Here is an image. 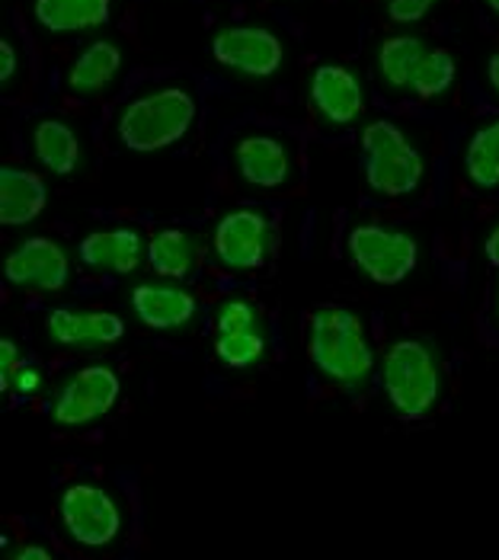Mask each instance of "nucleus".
I'll return each instance as SVG.
<instances>
[{
    "label": "nucleus",
    "instance_id": "nucleus-27",
    "mask_svg": "<svg viewBox=\"0 0 499 560\" xmlns=\"http://www.w3.org/2000/svg\"><path fill=\"white\" fill-rule=\"evenodd\" d=\"M42 385H45V375H42L39 365H20L10 378V388L16 390L20 397H33L39 394Z\"/></svg>",
    "mask_w": 499,
    "mask_h": 560
},
{
    "label": "nucleus",
    "instance_id": "nucleus-11",
    "mask_svg": "<svg viewBox=\"0 0 499 560\" xmlns=\"http://www.w3.org/2000/svg\"><path fill=\"white\" fill-rule=\"evenodd\" d=\"M48 340L68 349H103L119 343L125 337V320L116 311H78V307H55L45 317Z\"/></svg>",
    "mask_w": 499,
    "mask_h": 560
},
{
    "label": "nucleus",
    "instance_id": "nucleus-6",
    "mask_svg": "<svg viewBox=\"0 0 499 560\" xmlns=\"http://www.w3.org/2000/svg\"><path fill=\"white\" fill-rule=\"evenodd\" d=\"M58 518L81 548H109L123 532V510L100 483H71L58 500Z\"/></svg>",
    "mask_w": 499,
    "mask_h": 560
},
{
    "label": "nucleus",
    "instance_id": "nucleus-29",
    "mask_svg": "<svg viewBox=\"0 0 499 560\" xmlns=\"http://www.w3.org/2000/svg\"><path fill=\"white\" fill-rule=\"evenodd\" d=\"M16 68H20V61H16V48H13V43L0 39V84L3 86L13 84Z\"/></svg>",
    "mask_w": 499,
    "mask_h": 560
},
{
    "label": "nucleus",
    "instance_id": "nucleus-17",
    "mask_svg": "<svg viewBox=\"0 0 499 560\" xmlns=\"http://www.w3.org/2000/svg\"><path fill=\"white\" fill-rule=\"evenodd\" d=\"M33 16L48 33H90L109 23L113 0H33Z\"/></svg>",
    "mask_w": 499,
    "mask_h": 560
},
{
    "label": "nucleus",
    "instance_id": "nucleus-10",
    "mask_svg": "<svg viewBox=\"0 0 499 560\" xmlns=\"http://www.w3.org/2000/svg\"><path fill=\"white\" fill-rule=\"evenodd\" d=\"M211 247H214L218 262L228 269H237V272L259 269L269 254V221L259 212L234 209L214 224Z\"/></svg>",
    "mask_w": 499,
    "mask_h": 560
},
{
    "label": "nucleus",
    "instance_id": "nucleus-23",
    "mask_svg": "<svg viewBox=\"0 0 499 560\" xmlns=\"http://www.w3.org/2000/svg\"><path fill=\"white\" fill-rule=\"evenodd\" d=\"M457 65L452 58V51L445 48H429L422 55V61L416 65L414 81H410V93H416L419 100H432V96H442L449 86L455 84Z\"/></svg>",
    "mask_w": 499,
    "mask_h": 560
},
{
    "label": "nucleus",
    "instance_id": "nucleus-33",
    "mask_svg": "<svg viewBox=\"0 0 499 560\" xmlns=\"http://www.w3.org/2000/svg\"><path fill=\"white\" fill-rule=\"evenodd\" d=\"M487 7H490L494 13H499V0H487Z\"/></svg>",
    "mask_w": 499,
    "mask_h": 560
},
{
    "label": "nucleus",
    "instance_id": "nucleus-3",
    "mask_svg": "<svg viewBox=\"0 0 499 560\" xmlns=\"http://www.w3.org/2000/svg\"><path fill=\"white\" fill-rule=\"evenodd\" d=\"M359 144L365 161V183L372 192L384 199L414 196L426 176V164L407 131L391 119H374L362 129Z\"/></svg>",
    "mask_w": 499,
    "mask_h": 560
},
{
    "label": "nucleus",
    "instance_id": "nucleus-1",
    "mask_svg": "<svg viewBox=\"0 0 499 560\" xmlns=\"http://www.w3.org/2000/svg\"><path fill=\"white\" fill-rule=\"evenodd\" d=\"M307 359L343 388H359L372 378L374 349L362 320L336 304H324L307 324Z\"/></svg>",
    "mask_w": 499,
    "mask_h": 560
},
{
    "label": "nucleus",
    "instance_id": "nucleus-20",
    "mask_svg": "<svg viewBox=\"0 0 499 560\" xmlns=\"http://www.w3.org/2000/svg\"><path fill=\"white\" fill-rule=\"evenodd\" d=\"M199 259V244L189 231L179 228H161L148 241V266L161 279H186Z\"/></svg>",
    "mask_w": 499,
    "mask_h": 560
},
{
    "label": "nucleus",
    "instance_id": "nucleus-22",
    "mask_svg": "<svg viewBox=\"0 0 499 560\" xmlns=\"http://www.w3.org/2000/svg\"><path fill=\"white\" fill-rule=\"evenodd\" d=\"M464 173L467 179L490 192L499 186V122L480 126L464 144Z\"/></svg>",
    "mask_w": 499,
    "mask_h": 560
},
{
    "label": "nucleus",
    "instance_id": "nucleus-2",
    "mask_svg": "<svg viewBox=\"0 0 499 560\" xmlns=\"http://www.w3.org/2000/svg\"><path fill=\"white\" fill-rule=\"evenodd\" d=\"M199 103L186 86H158L125 103L116 135L128 151L154 154L183 141L196 126Z\"/></svg>",
    "mask_w": 499,
    "mask_h": 560
},
{
    "label": "nucleus",
    "instance_id": "nucleus-19",
    "mask_svg": "<svg viewBox=\"0 0 499 560\" xmlns=\"http://www.w3.org/2000/svg\"><path fill=\"white\" fill-rule=\"evenodd\" d=\"M33 154L42 167L55 176H71L81 164V141L74 129L61 119H42L33 126Z\"/></svg>",
    "mask_w": 499,
    "mask_h": 560
},
{
    "label": "nucleus",
    "instance_id": "nucleus-30",
    "mask_svg": "<svg viewBox=\"0 0 499 560\" xmlns=\"http://www.w3.org/2000/svg\"><path fill=\"white\" fill-rule=\"evenodd\" d=\"M484 257L490 266H497L499 269V224L487 234V241H484Z\"/></svg>",
    "mask_w": 499,
    "mask_h": 560
},
{
    "label": "nucleus",
    "instance_id": "nucleus-12",
    "mask_svg": "<svg viewBox=\"0 0 499 560\" xmlns=\"http://www.w3.org/2000/svg\"><path fill=\"white\" fill-rule=\"evenodd\" d=\"M311 106L330 126H352L365 109L362 81L343 65H317L311 74Z\"/></svg>",
    "mask_w": 499,
    "mask_h": 560
},
{
    "label": "nucleus",
    "instance_id": "nucleus-18",
    "mask_svg": "<svg viewBox=\"0 0 499 560\" xmlns=\"http://www.w3.org/2000/svg\"><path fill=\"white\" fill-rule=\"evenodd\" d=\"M123 71V48L109 39H96L71 61L65 84L74 96H96L113 84Z\"/></svg>",
    "mask_w": 499,
    "mask_h": 560
},
{
    "label": "nucleus",
    "instance_id": "nucleus-13",
    "mask_svg": "<svg viewBox=\"0 0 499 560\" xmlns=\"http://www.w3.org/2000/svg\"><path fill=\"white\" fill-rule=\"evenodd\" d=\"M78 257L86 269L106 276H128L148 257V244L135 228H106L90 231L78 244Z\"/></svg>",
    "mask_w": 499,
    "mask_h": 560
},
{
    "label": "nucleus",
    "instance_id": "nucleus-9",
    "mask_svg": "<svg viewBox=\"0 0 499 560\" xmlns=\"http://www.w3.org/2000/svg\"><path fill=\"white\" fill-rule=\"evenodd\" d=\"M3 276L16 289L61 292L71 282V257L51 237H26L3 259Z\"/></svg>",
    "mask_w": 499,
    "mask_h": 560
},
{
    "label": "nucleus",
    "instance_id": "nucleus-31",
    "mask_svg": "<svg viewBox=\"0 0 499 560\" xmlns=\"http://www.w3.org/2000/svg\"><path fill=\"white\" fill-rule=\"evenodd\" d=\"M16 558L20 560H48L51 555H48V548H39V545H26V548H20V551H16Z\"/></svg>",
    "mask_w": 499,
    "mask_h": 560
},
{
    "label": "nucleus",
    "instance_id": "nucleus-15",
    "mask_svg": "<svg viewBox=\"0 0 499 560\" xmlns=\"http://www.w3.org/2000/svg\"><path fill=\"white\" fill-rule=\"evenodd\" d=\"M234 167L241 179L256 189L286 186L291 176L289 148L272 135H244L234 144Z\"/></svg>",
    "mask_w": 499,
    "mask_h": 560
},
{
    "label": "nucleus",
    "instance_id": "nucleus-16",
    "mask_svg": "<svg viewBox=\"0 0 499 560\" xmlns=\"http://www.w3.org/2000/svg\"><path fill=\"white\" fill-rule=\"evenodd\" d=\"M48 189L39 173L26 167H0V224L23 228L45 212Z\"/></svg>",
    "mask_w": 499,
    "mask_h": 560
},
{
    "label": "nucleus",
    "instance_id": "nucleus-25",
    "mask_svg": "<svg viewBox=\"0 0 499 560\" xmlns=\"http://www.w3.org/2000/svg\"><path fill=\"white\" fill-rule=\"evenodd\" d=\"M218 334H241V330H256V307L247 299H228L218 307L214 317Z\"/></svg>",
    "mask_w": 499,
    "mask_h": 560
},
{
    "label": "nucleus",
    "instance_id": "nucleus-5",
    "mask_svg": "<svg viewBox=\"0 0 499 560\" xmlns=\"http://www.w3.org/2000/svg\"><path fill=\"white\" fill-rule=\"evenodd\" d=\"M352 262L378 285H401L419 262L414 234L387 224H359L346 237Z\"/></svg>",
    "mask_w": 499,
    "mask_h": 560
},
{
    "label": "nucleus",
    "instance_id": "nucleus-26",
    "mask_svg": "<svg viewBox=\"0 0 499 560\" xmlns=\"http://www.w3.org/2000/svg\"><path fill=\"white\" fill-rule=\"evenodd\" d=\"M432 7L436 0H387V16L401 26H410V23H419Z\"/></svg>",
    "mask_w": 499,
    "mask_h": 560
},
{
    "label": "nucleus",
    "instance_id": "nucleus-34",
    "mask_svg": "<svg viewBox=\"0 0 499 560\" xmlns=\"http://www.w3.org/2000/svg\"><path fill=\"white\" fill-rule=\"evenodd\" d=\"M497 311H499V292H497Z\"/></svg>",
    "mask_w": 499,
    "mask_h": 560
},
{
    "label": "nucleus",
    "instance_id": "nucleus-28",
    "mask_svg": "<svg viewBox=\"0 0 499 560\" xmlns=\"http://www.w3.org/2000/svg\"><path fill=\"white\" fill-rule=\"evenodd\" d=\"M23 362H20V349L13 340H0V388L7 390L10 388V378H13V372L20 369Z\"/></svg>",
    "mask_w": 499,
    "mask_h": 560
},
{
    "label": "nucleus",
    "instance_id": "nucleus-4",
    "mask_svg": "<svg viewBox=\"0 0 499 560\" xmlns=\"http://www.w3.org/2000/svg\"><path fill=\"white\" fill-rule=\"evenodd\" d=\"M381 385L387 404L404 420H422L442 394L436 352L422 340H397L381 359Z\"/></svg>",
    "mask_w": 499,
    "mask_h": 560
},
{
    "label": "nucleus",
    "instance_id": "nucleus-32",
    "mask_svg": "<svg viewBox=\"0 0 499 560\" xmlns=\"http://www.w3.org/2000/svg\"><path fill=\"white\" fill-rule=\"evenodd\" d=\"M487 81H490V86L499 93V51H494L490 61H487Z\"/></svg>",
    "mask_w": 499,
    "mask_h": 560
},
{
    "label": "nucleus",
    "instance_id": "nucleus-14",
    "mask_svg": "<svg viewBox=\"0 0 499 560\" xmlns=\"http://www.w3.org/2000/svg\"><path fill=\"white\" fill-rule=\"evenodd\" d=\"M131 311L151 330H179V327H186L196 317L199 302L183 285H173V282H141V285L131 289Z\"/></svg>",
    "mask_w": 499,
    "mask_h": 560
},
{
    "label": "nucleus",
    "instance_id": "nucleus-7",
    "mask_svg": "<svg viewBox=\"0 0 499 560\" xmlns=\"http://www.w3.org/2000/svg\"><path fill=\"white\" fill-rule=\"evenodd\" d=\"M123 394V382L116 369L96 362L78 369L51 404V420L58 427H86L100 417H106Z\"/></svg>",
    "mask_w": 499,
    "mask_h": 560
},
{
    "label": "nucleus",
    "instance_id": "nucleus-24",
    "mask_svg": "<svg viewBox=\"0 0 499 560\" xmlns=\"http://www.w3.org/2000/svg\"><path fill=\"white\" fill-rule=\"evenodd\" d=\"M266 355V340L256 330H241V334H221L214 340V359L224 369H250Z\"/></svg>",
    "mask_w": 499,
    "mask_h": 560
},
{
    "label": "nucleus",
    "instance_id": "nucleus-21",
    "mask_svg": "<svg viewBox=\"0 0 499 560\" xmlns=\"http://www.w3.org/2000/svg\"><path fill=\"white\" fill-rule=\"evenodd\" d=\"M429 48L419 36H410V33H401V36H387L384 43L378 45L374 51V68L381 74V81L394 90H410V81H414L416 65L422 61Z\"/></svg>",
    "mask_w": 499,
    "mask_h": 560
},
{
    "label": "nucleus",
    "instance_id": "nucleus-8",
    "mask_svg": "<svg viewBox=\"0 0 499 560\" xmlns=\"http://www.w3.org/2000/svg\"><path fill=\"white\" fill-rule=\"evenodd\" d=\"M211 55L218 65L237 74L272 78L282 68L286 48H282V39L266 26H224L211 39Z\"/></svg>",
    "mask_w": 499,
    "mask_h": 560
}]
</instances>
